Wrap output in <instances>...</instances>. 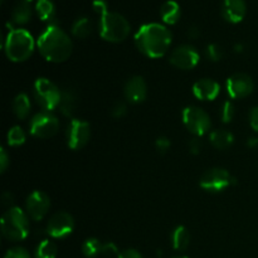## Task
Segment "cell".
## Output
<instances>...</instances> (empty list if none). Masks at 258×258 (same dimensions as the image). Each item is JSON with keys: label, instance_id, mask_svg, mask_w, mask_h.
I'll list each match as a JSON object with an SVG mask.
<instances>
[{"label": "cell", "instance_id": "29", "mask_svg": "<svg viewBox=\"0 0 258 258\" xmlns=\"http://www.w3.org/2000/svg\"><path fill=\"white\" fill-rule=\"evenodd\" d=\"M234 115H236V108L232 101H226L221 107V120L222 122L229 123L233 121Z\"/></svg>", "mask_w": 258, "mask_h": 258}, {"label": "cell", "instance_id": "15", "mask_svg": "<svg viewBox=\"0 0 258 258\" xmlns=\"http://www.w3.org/2000/svg\"><path fill=\"white\" fill-rule=\"evenodd\" d=\"M123 92H125V97L128 102H144L148 96V86H146L145 80L141 76H134L126 82Z\"/></svg>", "mask_w": 258, "mask_h": 258}, {"label": "cell", "instance_id": "17", "mask_svg": "<svg viewBox=\"0 0 258 258\" xmlns=\"http://www.w3.org/2000/svg\"><path fill=\"white\" fill-rule=\"evenodd\" d=\"M247 7L244 0H223L222 14L229 23H239L246 15Z\"/></svg>", "mask_w": 258, "mask_h": 258}, {"label": "cell", "instance_id": "32", "mask_svg": "<svg viewBox=\"0 0 258 258\" xmlns=\"http://www.w3.org/2000/svg\"><path fill=\"white\" fill-rule=\"evenodd\" d=\"M170 146H171V143H170V140L166 138V136H160V138L156 139L155 148L160 154L168 153V150L170 149Z\"/></svg>", "mask_w": 258, "mask_h": 258}, {"label": "cell", "instance_id": "6", "mask_svg": "<svg viewBox=\"0 0 258 258\" xmlns=\"http://www.w3.org/2000/svg\"><path fill=\"white\" fill-rule=\"evenodd\" d=\"M34 97L38 105L44 111H50L58 108L62 97V91L58 88L55 83L48 78H38L34 82Z\"/></svg>", "mask_w": 258, "mask_h": 258}, {"label": "cell", "instance_id": "7", "mask_svg": "<svg viewBox=\"0 0 258 258\" xmlns=\"http://www.w3.org/2000/svg\"><path fill=\"white\" fill-rule=\"evenodd\" d=\"M183 122L189 133L197 138L206 135L212 127V120L208 113L198 106H188L183 110Z\"/></svg>", "mask_w": 258, "mask_h": 258}, {"label": "cell", "instance_id": "2", "mask_svg": "<svg viewBox=\"0 0 258 258\" xmlns=\"http://www.w3.org/2000/svg\"><path fill=\"white\" fill-rule=\"evenodd\" d=\"M40 54L53 63H62L72 54L73 44L70 35L58 25L50 24L37 40Z\"/></svg>", "mask_w": 258, "mask_h": 258}, {"label": "cell", "instance_id": "33", "mask_svg": "<svg viewBox=\"0 0 258 258\" xmlns=\"http://www.w3.org/2000/svg\"><path fill=\"white\" fill-rule=\"evenodd\" d=\"M188 149H189V153L193 154V155H198V154H201L202 149H203V143H202V140L199 138H194L191 139V140H189L188 143Z\"/></svg>", "mask_w": 258, "mask_h": 258}, {"label": "cell", "instance_id": "27", "mask_svg": "<svg viewBox=\"0 0 258 258\" xmlns=\"http://www.w3.org/2000/svg\"><path fill=\"white\" fill-rule=\"evenodd\" d=\"M103 243L98 238H87L82 244V252L87 258H96L101 256Z\"/></svg>", "mask_w": 258, "mask_h": 258}, {"label": "cell", "instance_id": "8", "mask_svg": "<svg viewBox=\"0 0 258 258\" xmlns=\"http://www.w3.org/2000/svg\"><path fill=\"white\" fill-rule=\"evenodd\" d=\"M59 120L50 111H42L32 117L29 131L34 138L49 139L59 131Z\"/></svg>", "mask_w": 258, "mask_h": 258}, {"label": "cell", "instance_id": "35", "mask_svg": "<svg viewBox=\"0 0 258 258\" xmlns=\"http://www.w3.org/2000/svg\"><path fill=\"white\" fill-rule=\"evenodd\" d=\"M248 121L249 126L253 128L254 131H258V107L251 108L248 113Z\"/></svg>", "mask_w": 258, "mask_h": 258}, {"label": "cell", "instance_id": "30", "mask_svg": "<svg viewBox=\"0 0 258 258\" xmlns=\"http://www.w3.org/2000/svg\"><path fill=\"white\" fill-rule=\"evenodd\" d=\"M206 55L212 62H219L223 58V49L216 43H212L206 48Z\"/></svg>", "mask_w": 258, "mask_h": 258}, {"label": "cell", "instance_id": "39", "mask_svg": "<svg viewBox=\"0 0 258 258\" xmlns=\"http://www.w3.org/2000/svg\"><path fill=\"white\" fill-rule=\"evenodd\" d=\"M201 35V30L198 29V27H190L188 29V37L191 38V39H197V38Z\"/></svg>", "mask_w": 258, "mask_h": 258}, {"label": "cell", "instance_id": "4", "mask_svg": "<svg viewBox=\"0 0 258 258\" xmlns=\"http://www.w3.org/2000/svg\"><path fill=\"white\" fill-rule=\"evenodd\" d=\"M29 216L18 207L8 208L3 214L2 232L3 236L9 241H23L29 234Z\"/></svg>", "mask_w": 258, "mask_h": 258}, {"label": "cell", "instance_id": "14", "mask_svg": "<svg viewBox=\"0 0 258 258\" xmlns=\"http://www.w3.org/2000/svg\"><path fill=\"white\" fill-rule=\"evenodd\" d=\"M227 92L234 100L244 98L253 92V80L246 73H234L227 80Z\"/></svg>", "mask_w": 258, "mask_h": 258}, {"label": "cell", "instance_id": "28", "mask_svg": "<svg viewBox=\"0 0 258 258\" xmlns=\"http://www.w3.org/2000/svg\"><path fill=\"white\" fill-rule=\"evenodd\" d=\"M25 139H27V135H25L24 130H23L20 126H13L9 131H8L7 140L8 145L9 146H20L25 143Z\"/></svg>", "mask_w": 258, "mask_h": 258}, {"label": "cell", "instance_id": "18", "mask_svg": "<svg viewBox=\"0 0 258 258\" xmlns=\"http://www.w3.org/2000/svg\"><path fill=\"white\" fill-rule=\"evenodd\" d=\"M209 141L218 150H226L234 143V136L228 130H214L209 134Z\"/></svg>", "mask_w": 258, "mask_h": 258}, {"label": "cell", "instance_id": "16", "mask_svg": "<svg viewBox=\"0 0 258 258\" xmlns=\"http://www.w3.org/2000/svg\"><path fill=\"white\" fill-rule=\"evenodd\" d=\"M193 93L201 101H213L221 93V86L211 78H202L194 83Z\"/></svg>", "mask_w": 258, "mask_h": 258}, {"label": "cell", "instance_id": "24", "mask_svg": "<svg viewBox=\"0 0 258 258\" xmlns=\"http://www.w3.org/2000/svg\"><path fill=\"white\" fill-rule=\"evenodd\" d=\"M57 244L50 239H43L35 248L34 258H57Z\"/></svg>", "mask_w": 258, "mask_h": 258}, {"label": "cell", "instance_id": "40", "mask_svg": "<svg viewBox=\"0 0 258 258\" xmlns=\"http://www.w3.org/2000/svg\"><path fill=\"white\" fill-rule=\"evenodd\" d=\"M3 203L5 206H9V208H12L13 204V196L10 193H4L3 194Z\"/></svg>", "mask_w": 258, "mask_h": 258}, {"label": "cell", "instance_id": "26", "mask_svg": "<svg viewBox=\"0 0 258 258\" xmlns=\"http://www.w3.org/2000/svg\"><path fill=\"white\" fill-rule=\"evenodd\" d=\"M35 10H37L38 17L44 22H49L55 15V8L52 0H37Z\"/></svg>", "mask_w": 258, "mask_h": 258}, {"label": "cell", "instance_id": "37", "mask_svg": "<svg viewBox=\"0 0 258 258\" xmlns=\"http://www.w3.org/2000/svg\"><path fill=\"white\" fill-rule=\"evenodd\" d=\"M9 155H8V153L5 151V149H2V151H0V171H2V173H5L8 166H9Z\"/></svg>", "mask_w": 258, "mask_h": 258}, {"label": "cell", "instance_id": "12", "mask_svg": "<svg viewBox=\"0 0 258 258\" xmlns=\"http://www.w3.org/2000/svg\"><path fill=\"white\" fill-rule=\"evenodd\" d=\"M169 60L174 67L179 70H193L198 66L201 55L193 45L183 44L171 52Z\"/></svg>", "mask_w": 258, "mask_h": 258}, {"label": "cell", "instance_id": "23", "mask_svg": "<svg viewBox=\"0 0 258 258\" xmlns=\"http://www.w3.org/2000/svg\"><path fill=\"white\" fill-rule=\"evenodd\" d=\"M13 112L15 113L18 118L20 120H24L29 116L30 108H32V103H30L29 97H28L25 93H19V95L15 96V98L13 100Z\"/></svg>", "mask_w": 258, "mask_h": 258}, {"label": "cell", "instance_id": "34", "mask_svg": "<svg viewBox=\"0 0 258 258\" xmlns=\"http://www.w3.org/2000/svg\"><path fill=\"white\" fill-rule=\"evenodd\" d=\"M112 116L115 118H121L127 113V106L125 105L123 102H117L115 106L112 107V111H111Z\"/></svg>", "mask_w": 258, "mask_h": 258}, {"label": "cell", "instance_id": "5", "mask_svg": "<svg viewBox=\"0 0 258 258\" xmlns=\"http://www.w3.org/2000/svg\"><path fill=\"white\" fill-rule=\"evenodd\" d=\"M130 34V24L125 17L115 12H106L100 17V35L111 43H120Z\"/></svg>", "mask_w": 258, "mask_h": 258}, {"label": "cell", "instance_id": "36", "mask_svg": "<svg viewBox=\"0 0 258 258\" xmlns=\"http://www.w3.org/2000/svg\"><path fill=\"white\" fill-rule=\"evenodd\" d=\"M93 10L101 17V15L105 14L106 12H108L107 3H106L105 0H95V2H93Z\"/></svg>", "mask_w": 258, "mask_h": 258}, {"label": "cell", "instance_id": "38", "mask_svg": "<svg viewBox=\"0 0 258 258\" xmlns=\"http://www.w3.org/2000/svg\"><path fill=\"white\" fill-rule=\"evenodd\" d=\"M117 258H144V257L143 254H141L139 251H136V249L128 248V249H125V251L120 252V254H118Z\"/></svg>", "mask_w": 258, "mask_h": 258}, {"label": "cell", "instance_id": "3", "mask_svg": "<svg viewBox=\"0 0 258 258\" xmlns=\"http://www.w3.org/2000/svg\"><path fill=\"white\" fill-rule=\"evenodd\" d=\"M34 39L28 30L10 29L5 39V53L12 62H24L34 50Z\"/></svg>", "mask_w": 258, "mask_h": 258}, {"label": "cell", "instance_id": "42", "mask_svg": "<svg viewBox=\"0 0 258 258\" xmlns=\"http://www.w3.org/2000/svg\"><path fill=\"white\" fill-rule=\"evenodd\" d=\"M236 50H237V52H243V45H242V44L237 45V47H236Z\"/></svg>", "mask_w": 258, "mask_h": 258}, {"label": "cell", "instance_id": "31", "mask_svg": "<svg viewBox=\"0 0 258 258\" xmlns=\"http://www.w3.org/2000/svg\"><path fill=\"white\" fill-rule=\"evenodd\" d=\"M4 258H30V254L23 247H14V248L8 249Z\"/></svg>", "mask_w": 258, "mask_h": 258}, {"label": "cell", "instance_id": "11", "mask_svg": "<svg viewBox=\"0 0 258 258\" xmlns=\"http://www.w3.org/2000/svg\"><path fill=\"white\" fill-rule=\"evenodd\" d=\"M75 229V219L68 212H57L48 221L45 232L52 238H64Z\"/></svg>", "mask_w": 258, "mask_h": 258}, {"label": "cell", "instance_id": "13", "mask_svg": "<svg viewBox=\"0 0 258 258\" xmlns=\"http://www.w3.org/2000/svg\"><path fill=\"white\" fill-rule=\"evenodd\" d=\"M50 208V199L44 191L34 190L28 196L25 201L27 214L33 221H42L47 216Z\"/></svg>", "mask_w": 258, "mask_h": 258}, {"label": "cell", "instance_id": "1", "mask_svg": "<svg viewBox=\"0 0 258 258\" xmlns=\"http://www.w3.org/2000/svg\"><path fill=\"white\" fill-rule=\"evenodd\" d=\"M170 30L159 23H149L140 27L135 34V44L144 55L160 58L166 54L171 45Z\"/></svg>", "mask_w": 258, "mask_h": 258}, {"label": "cell", "instance_id": "19", "mask_svg": "<svg viewBox=\"0 0 258 258\" xmlns=\"http://www.w3.org/2000/svg\"><path fill=\"white\" fill-rule=\"evenodd\" d=\"M77 95L71 88H67V90L62 91V97H60V102L58 108H59V111L64 116L72 117L76 108H77Z\"/></svg>", "mask_w": 258, "mask_h": 258}, {"label": "cell", "instance_id": "10", "mask_svg": "<svg viewBox=\"0 0 258 258\" xmlns=\"http://www.w3.org/2000/svg\"><path fill=\"white\" fill-rule=\"evenodd\" d=\"M91 138L90 123L80 118H72L68 123L67 131H66V140H67L68 148L72 150H80L87 145Z\"/></svg>", "mask_w": 258, "mask_h": 258}, {"label": "cell", "instance_id": "43", "mask_svg": "<svg viewBox=\"0 0 258 258\" xmlns=\"http://www.w3.org/2000/svg\"><path fill=\"white\" fill-rule=\"evenodd\" d=\"M174 258H188V257H185V256H178V257H174Z\"/></svg>", "mask_w": 258, "mask_h": 258}, {"label": "cell", "instance_id": "22", "mask_svg": "<svg viewBox=\"0 0 258 258\" xmlns=\"http://www.w3.org/2000/svg\"><path fill=\"white\" fill-rule=\"evenodd\" d=\"M190 243V233L184 226H178L171 233V244L176 251H184Z\"/></svg>", "mask_w": 258, "mask_h": 258}, {"label": "cell", "instance_id": "41", "mask_svg": "<svg viewBox=\"0 0 258 258\" xmlns=\"http://www.w3.org/2000/svg\"><path fill=\"white\" fill-rule=\"evenodd\" d=\"M247 145H248V148L252 149L258 148V138H249L248 141H247Z\"/></svg>", "mask_w": 258, "mask_h": 258}, {"label": "cell", "instance_id": "21", "mask_svg": "<svg viewBox=\"0 0 258 258\" xmlns=\"http://www.w3.org/2000/svg\"><path fill=\"white\" fill-rule=\"evenodd\" d=\"M32 18V8H30L29 2L27 0H20L14 7L12 13V20L14 24L22 25L28 23Z\"/></svg>", "mask_w": 258, "mask_h": 258}, {"label": "cell", "instance_id": "9", "mask_svg": "<svg viewBox=\"0 0 258 258\" xmlns=\"http://www.w3.org/2000/svg\"><path fill=\"white\" fill-rule=\"evenodd\" d=\"M236 179L226 170L222 168H213L207 170L203 175L201 176L199 185L204 190L211 191V193H219L224 189L233 185Z\"/></svg>", "mask_w": 258, "mask_h": 258}, {"label": "cell", "instance_id": "20", "mask_svg": "<svg viewBox=\"0 0 258 258\" xmlns=\"http://www.w3.org/2000/svg\"><path fill=\"white\" fill-rule=\"evenodd\" d=\"M160 15L166 24H175L180 19V7L174 0H168L161 5Z\"/></svg>", "mask_w": 258, "mask_h": 258}, {"label": "cell", "instance_id": "44", "mask_svg": "<svg viewBox=\"0 0 258 258\" xmlns=\"http://www.w3.org/2000/svg\"><path fill=\"white\" fill-rule=\"evenodd\" d=\"M27 2H29V3H30V2H32V0H27Z\"/></svg>", "mask_w": 258, "mask_h": 258}, {"label": "cell", "instance_id": "25", "mask_svg": "<svg viewBox=\"0 0 258 258\" xmlns=\"http://www.w3.org/2000/svg\"><path fill=\"white\" fill-rule=\"evenodd\" d=\"M92 32V23L87 17H80L72 25V34L76 38L85 39Z\"/></svg>", "mask_w": 258, "mask_h": 258}]
</instances>
